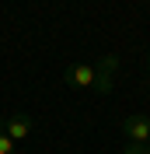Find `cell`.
Wrapping results in <instances>:
<instances>
[{
  "label": "cell",
  "mask_w": 150,
  "mask_h": 154,
  "mask_svg": "<svg viewBox=\"0 0 150 154\" xmlns=\"http://www.w3.org/2000/svg\"><path fill=\"white\" fill-rule=\"evenodd\" d=\"M0 154H18V144L7 137V130H4V119H0Z\"/></svg>",
  "instance_id": "5b68a950"
},
{
  "label": "cell",
  "mask_w": 150,
  "mask_h": 154,
  "mask_svg": "<svg viewBox=\"0 0 150 154\" xmlns=\"http://www.w3.org/2000/svg\"><path fill=\"white\" fill-rule=\"evenodd\" d=\"M4 130H7V137L18 144V140H25V137L35 130V123H32V116H25V112H14L10 119H4Z\"/></svg>",
  "instance_id": "3957f363"
},
{
  "label": "cell",
  "mask_w": 150,
  "mask_h": 154,
  "mask_svg": "<svg viewBox=\"0 0 150 154\" xmlns=\"http://www.w3.org/2000/svg\"><path fill=\"white\" fill-rule=\"evenodd\" d=\"M122 154H150V147H147V144H126Z\"/></svg>",
  "instance_id": "8992f818"
},
{
  "label": "cell",
  "mask_w": 150,
  "mask_h": 154,
  "mask_svg": "<svg viewBox=\"0 0 150 154\" xmlns=\"http://www.w3.org/2000/svg\"><path fill=\"white\" fill-rule=\"evenodd\" d=\"M147 63H150V53H147Z\"/></svg>",
  "instance_id": "ba28073f"
},
{
  "label": "cell",
  "mask_w": 150,
  "mask_h": 154,
  "mask_svg": "<svg viewBox=\"0 0 150 154\" xmlns=\"http://www.w3.org/2000/svg\"><path fill=\"white\" fill-rule=\"evenodd\" d=\"M122 133L129 137V144H147L150 119H147V116H126V119H122Z\"/></svg>",
  "instance_id": "7a4b0ae2"
},
{
  "label": "cell",
  "mask_w": 150,
  "mask_h": 154,
  "mask_svg": "<svg viewBox=\"0 0 150 154\" xmlns=\"http://www.w3.org/2000/svg\"><path fill=\"white\" fill-rule=\"evenodd\" d=\"M147 147H150V137H147Z\"/></svg>",
  "instance_id": "52a82bcc"
},
{
  "label": "cell",
  "mask_w": 150,
  "mask_h": 154,
  "mask_svg": "<svg viewBox=\"0 0 150 154\" xmlns=\"http://www.w3.org/2000/svg\"><path fill=\"white\" fill-rule=\"evenodd\" d=\"M115 74H119V56H115V53L101 56L98 63H94V91H98V95H108Z\"/></svg>",
  "instance_id": "6da1fadb"
},
{
  "label": "cell",
  "mask_w": 150,
  "mask_h": 154,
  "mask_svg": "<svg viewBox=\"0 0 150 154\" xmlns=\"http://www.w3.org/2000/svg\"><path fill=\"white\" fill-rule=\"evenodd\" d=\"M66 84L70 88H94V67H87V63L66 67Z\"/></svg>",
  "instance_id": "277c9868"
}]
</instances>
